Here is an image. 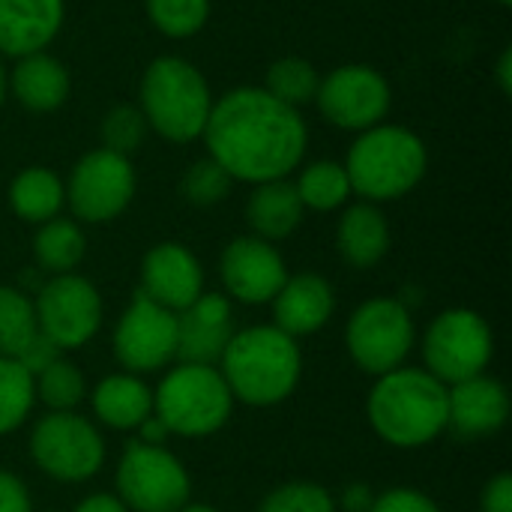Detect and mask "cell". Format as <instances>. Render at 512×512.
Here are the masks:
<instances>
[{
    "label": "cell",
    "instance_id": "1",
    "mask_svg": "<svg viewBox=\"0 0 512 512\" xmlns=\"http://www.w3.org/2000/svg\"><path fill=\"white\" fill-rule=\"evenodd\" d=\"M204 141L231 180L258 186L285 180L303 162L309 132L297 108L264 87H237L210 108Z\"/></svg>",
    "mask_w": 512,
    "mask_h": 512
},
{
    "label": "cell",
    "instance_id": "2",
    "mask_svg": "<svg viewBox=\"0 0 512 512\" xmlns=\"http://www.w3.org/2000/svg\"><path fill=\"white\" fill-rule=\"evenodd\" d=\"M372 432L396 450H420L447 432V387L426 369L399 366L381 378L366 399Z\"/></svg>",
    "mask_w": 512,
    "mask_h": 512
},
{
    "label": "cell",
    "instance_id": "3",
    "mask_svg": "<svg viewBox=\"0 0 512 512\" xmlns=\"http://www.w3.org/2000/svg\"><path fill=\"white\" fill-rule=\"evenodd\" d=\"M216 369L234 402L273 408L294 396L303 375V354L297 339L273 324H258L231 336Z\"/></svg>",
    "mask_w": 512,
    "mask_h": 512
},
{
    "label": "cell",
    "instance_id": "4",
    "mask_svg": "<svg viewBox=\"0 0 512 512\" xmlns=\"http://www.w3.org/2000/svg\"><path fill=\"white\" fill-rule=\"evenodd\" d=\"M429 165L426 144L417 132L405 126L378 123L357 135L348 150L345 174L351 180V192L363 201H396L417 189Z\"/></svg>",
    "mask_w": 512,
    "mask_h": 512
},
{
    "label": "cell",
    "instance_id": "5",
    "mask_svg": "<svg viewBox=\"0 0 512 512\" xmlns=\"http://www.w3.org/2000/svg\"><path fill=\"white\" fill-rule=\"evenodd\" d=\"M213 96L207 78L183 57H156L141 78V114L147 126L174 144L204 135Z\"/></svg>",
    "mask_w": 512,
    "mask_h": 512
},
{
    "label": "cell",
    "instance_id": "6",
    "mask_svg": "<svg viewBox=\"0 0 512 512\" xmlns=\"http://www.w3.org/2000/svg\"><path fill=\"white\" fill-rule=\"evenodd\" d=\"M234 411V396L216 366L177 363L153 390V414L177 438H210Z\"/></svg>",
    "mask_w": 512,
    "mask_h": 512
},
{
    "label": "cell",
    "instance_id": "7",
    "mask_svg": "<svg viewBox=\"0 0 512 512\" xmlns=\"http://www.w3.org/2000/svg\"><path fill=\"white\" fill-rule=\"evenodd\" d=\"M30 459L57 483H87L105 465V441L78 411H48L33 423Z\"/></svg>",
    "mask_w": 512,
    "mask_h": 512
},
{
    "label": "cell",
    "instance_id": "8",
    "mask_svg": "<svg viewBox=\"0 0 512 512\" xmlns=\"http://www.w3.org/2000/svg\"><path fill=\"white\" fill-rule=\"evenodd\" d=\"M492 357V327L474 309H447L423 333V369L444 387L483 375Z\"/></svg>",
    "mask_w": 512,
    "mask_h": 512
},
{
    "label": "cell",
    "instance_id": "9",
    "mask_svg": "<svg viewBox=\"0 0 512 512\" xmlns=\"http://www.w3.org/2000/svg\"><path fill=\"white\" fill-rule=\"evenodd\" d=\"M117 498L129 512H177L189 504L192 477L168 447L132 441L114 474Z\"/></svg>",
    "mask_w": 512,
    "mask_h": 512
},
{
    "label": "cell",
    "instance_id": "10",
    "mask_svg": "<svg viewBox=\"0 0 512 512\" xmlns=\"http://www.w3.org/2000/svg\"><path fill=\"white\" fill-rule=\"evenodd\" d=\"M345 345L354 366L366 375H387L405 366L414 348V321L402 300L372 297L360 303L345 330Z\"/></svg>",
    "mask_w": 512,
    "mask_h": 512
},
{
    "label": "cell",
    "instance_id": "11",
    "mask_svg": "<svg viewBox=\"0 0 512 512\" xmlns=\"http://www.w3.org/2000/svg\"><path fill=\"white\" fill-rule=\"evenodd\" d=\"M39 333L60 351L84 348L102 327V297L96 285L78 273L51 276L33 297Z\"/></svg>",
    "mask_w": 512,
    "mask_h": 512
},
{
    "label": "cell",
    "instance_id": "12",
    "mask_svg": "<svg viewBox=\"0 0 512 512\" xmlns=\"http://www.w3.org/2000/svg\"><path fill=\"white\" fill-rule=\"evenodd\" d=\"M66 204L75 219L87 225L117 219L135 195V168L126 156L105 147L81 156L69 174Z\"/></svg>",
    "mask_w": 512,
    "mask_h": 512
},
{
    "label": "cell",
    "instance_id": "13",
    "mask_svg": "<svg viewBox=\"0 0 512 512\" xmlns=\"http://www.w3.org/2000/svg\"><path fill=\"white\" fill-rule=\"evenodd\" d=\"M111 348L129 375L162 372L177 360V315L156 306L144 294H135L114 324Z\"/></svg>",
    "mask_w": 512,
    "mask_h": 512
},
{
    "label": "cell",
    "instance_id": "14",
    "mask_svg": "<svg viewBox=\"0 0 512 512\" xmlns=\"http://www.w3.org/2000/svg\"><path fill=\"white\" fill-rule=\"evenodd\" d=\"M315 102L333 126L366 132L387 117L390 84L378 69L363 63H348L333 69L327 78H321Z\"/></svg>",
    "mask_w": 512,
    "mask_h": 512
},
{
    "label": "cell",
    "instance_id": "15",
    "mask_svg": "<svg viewBox=\"0 0 512 512\" xmlns=\"http://www.w3.org/2000/svg\"><path fill=\"white\" fill-rule=\"evenodd\" d=\"M219 276L228 300L246 306H264L273 303V297L285 285L288 267L273 243L252 234V237H237L225 246L219 258Z\"/></svg>",
    "mask_w": 512,
    "mask_h": 512
},
{
    "label": "cell",
    "instance_id": "16",
    "mask_svg": "<svg viewBox=\"0 0 512 512\" xmlns=\"http://www.w3.org/2000/svg\"><path fill=\"white\" fill-rule=\"evenodd\" d=\"M510 420V393L489 372L447 387V432L459 441L498 435Z\"/></svg>",
    "mask_w": 512,
    "mask_h": 512
},
{
    "label": "cell",
    "instance_id": "17",
    "mask_svg": "<svg viewBox=\"0 0 512 512\" xmlns=\"http://www.w3.org/2000/svg\"><path fill=\"white\" fill-rule=\"evenodd\" d=\"M147 300L168 312H183L204 294V270L195 252L183 243H159L141 261V288Z\"/></svg>",
    "mask_w": 512,
    "mask_h": 512
},
{
    "label": "cell",
    "instance_id": "18",
    "mask_svg": "<svg viewBox=\"0 0 512 512\" xmlns=\"http://www.w3.org/2000/svg\"><path fill=\"white\" fill-rule=\"evenodd\" d=\"M234 333L231 300L225 294H201L177 312V363L216 366Z\"/></svg>",
    "mask_w": 512,
    "mask_h": 512
},
{
    "label": "cell",
    "instance_id": "19",
    "mask_svg": "<svg viewBox=\"0 0 512 512\" xmlns=\"http://www.w3.org/2000/svg\"><path fill=\"white\" fill-rule=\"evenodd\" d=\"M336 312L333 285L318 273H297L285 279L279 294L273 297V327L288 333L291 339L312 336L330 324Z\"/></svg>",
    "mask_w": 512,
    "mask_h": 512
},
{
    "label": "cell",
    "instance_id": "20",
    "mask_svg": "<svg viewBox=\"0 0 512 512\" xmlns=\"http://www.w3.org/2000/svg\"><path fill=\"white\" fill-rule=\"evenodd\" d=\"M63 27V0H0V54L27 57Z\"/></svg>",
    "mask_w": 512,
    "mask_h": 512
},
{
    "label": "cell",
    "instance_id": "21",
    "mask_svg": "<svg viewBox=\"0 0 512 512\" xmlns=\"http://www.w3.org/2000/svg\"><path fill=\"white\" fill-rule=\"evenodd\" d=\"M87 396L93 417L114 432H135L153 414V390L141 375H108Z\"/></svg>",
    "mask_w": 512,
    "mask_h": 512
},
{
    "label": "cell",
    "instance_id": "22",
    "mask_svg": "<svg viewBox=\"0 0 512 512\" xmlns=\"http://www.w3.org/2000/svg\"><path fill=\"white\" fill-rule=\"evenodd\" d=\"M336 249L357 270H369L384 261L390 252V222L381 207L369 201L345 207L336 225Z\"/></svg>",
    "mask_w": 512,
    "mask_h": 512
},
{
    "label": "cell",
    "instance_id": "23",
    "mask_svg": "<svg viewBox=\"0 0 512 512\" xmlns=\"http://www.w3.org/2000/svg\"><path fill=\"white\" fill-rule=\"evenodd\" d=\"M69 87L72 84H69L66 66L57 57L45 54V51L18 57V63L12 69V93H15V99L27 111H36V114L57 111L69 99Z\"/></svg>",
    "mask_w": 512,
    "mask_h": 512
},
{
    "label": "cell",
    "instance_id": "24",
    "mask_svg": "<svg viewBox=\"0 0 512 512\" xmlns=\"http://www.w3.org/2000/svg\"><path fill=\"white\" fill-rule=\"evenodd\" d=\"M303 213L306 210L300 204V195H297L294 183H288V180L258 183L246 201V222H249L252 234L267 243L291 237L300 228Z\"/></svg>",
    "mask_w": 512,
    "mask_h": 512
},
{
    "label": "cell",
    "instance_id": "25",
    "mask_svg": "<svg viewBox=\"0 0 512 512\" xmlns=\"http://www.w3.org/2000/svg\"><path fill=\"white\" fill-rule=\"evenodd\" d=\"M63 204H66V186L51 168H42V165L24 168L9 186L12 213L30 225H42L54 219Z\"/></svg>",
    "mask_w": 512,
    "mask_h": 512
},
{
    "label": "cell",
    "instance_id": "26",
    "mask_svg": "<svg viewBox=\"0 0 512 512\" xmlns=\"http://www.w3.org/2000/svg\"><path fill=\"white\" fill-rule=\"evenodd\" d=\"M87 252V237L81 231V225L75 219H48L39 225L36 237H33V255H36V264L51 273V276H60V273H72L81 258Z\"/></svg>",
    "mask_w": 512,
    "mask_h": 512
},
{
    "label": "cell",
    "instance_id": "27",
    "mask_svg": "<svg viewBox=\"0 0 512 512\" xmlns=\"http://www.w3.org/2000/svg\"><path fill=\"white\" fill-rule=\"evenodd\" d=\"M294 189L300 195L303 210H318V213L339 210L354 195L351 192V180L345 174V165L333 162V159H321V162L306 165L300 171Z\"/></svg>",
    "mask_w": 512,
    "mask_h": 512
},
{
    "label": "cell",
    "instance_id": "28",
    "mask_svg": "<svg viewBox=\"0 0 512 512\" xmlns=\"http://www.w3.org/2000/svg\"><path fill=\"white\" fill-rule=\"evenodd\" d=\"M39 333L33 300L9 285H0V357H18Z\"/></svg>",
    "mask_w": 512,
    "mask_h": 512
},
{
    "label": "cell",
    "instance_id": "29",
    "mask_svg": "<svg viewBox=\"0 0 512 512\" xmlns=\"http://www.w3.org/2000/svg\"><path fill=\"white\" fill-rule=\"evenodd\" d=\"M33 390H36V399L48 411H75L90 393L81 369L66 357H60L48 369H42L33 378Z\"/></svg>",
    "mask_w": 512,
    "mask_h": 512
},
{
    "label": "cell",
    "instance_id": "30",
    "mask_svg": "<svg viewBox=\"0 0 512 512\" xmlns=\"http://www.w3.org/2000/svg\"><path fill=\"white\" fill-rule=\"evenodd\" d=\"M36 405L33 378L21 369L18 360L0 357V435H9L27 423Z\"/></svg>",
    "mask_w": 512,
    "mask_h": 512
},
{
    "label": "cell",
    "instance_id": "31",
    "mask_svg": "<svg viewBox=\"0 0 512 512\" xmlns=\"http://www.w3.org/2000/svg\"><path fill=\"white\" fill-rule=\"evenodd\" d=\"M318 84H321L318 69L309 60H303V57H282V60H276L267 69V78H264V90L273 99H279V102H285L291 108L312 102L315 93H318Z\"/></svg>",
    "mask_w": 512,
    "mask_h": 512
},
{
    "label": "cell",
    "instance_id": "32",
    "mask_svg": "<svg viewBox=\"0 0 512 512\" xmlns=\"http://www.w3.org/2000/svg\"><path fill=\"white\" fill-rule=\"evenodd\" d=\"M210 0H147V18L171 39H186L207 24Z\"/></svg>",
    "mask_w": 512,
    "mask_h": 512
},
{
    "label": "cell",
    "instance_id": "33",
    "mask_svg": "<svg viewBox=\"0 0 512 512\" xmlns=\"http://www.w3.org/2000/svg\"><path fill=\"white\" fill-rule=\"evenodd\" d=\"M258 512H339L336 498L321 486L309 480H294L276 486L264 501Z\"/></svg>",
    "mask_w": 512,
    "mask_h": 512
},
{
    "label": "cell",
    "instance_id": "34",
    "mask_svg": "<svg viewBox=\"0 0 512 512\" xmlns=\"http://www.w3.org/2000/svg\"><path fill=\"white\" fill-rule=\"evenodd\" d=\"M102 135V147L111 153H120L129 159V153H135L147 135V120L141 114V108L135 105H114L99 126Z\"/></svg>",
    "mask_w": 512,
    "mask_h": 512
},
{
    "label": "cell",
    "instance_id": "35",
    "mask_svg": "<svg viewBox=\"0 0 512 512\" xmlns=\"http://www.w3.org/2000/svg\"><path fill=\"white\" fill-rule=\"evenodd\" d=\"M231 183L234 180L228 177V171L207 156V159H198L189 165V171L183 174L180 192L195 207H213L231 192Z\"/></svg>",
    "mask_w": 512,
    "mask_h": 512
},
{
    "label": "cell",
    "instance_id": "36",
    "mask_svg": "<svg viewBox=\"0 0 512 512\" xmlns=\"http://www.w3.org/2000/svg\"><path fill=\"white\" fill-rule=\"evenodd\" d=\"M369 512H441V507L420 489L396 486V489L375 495V504Z\"/></svg>",
    "mask_w": 512,
    "mask_h": 512
},
{
    "label": "cell",
    "instance_id": "37",
    "mask_svg": "<svg viewBox=\"0 0 512 512\" xmlns=\"http://www.w3.org/2000/svg\"><path fill=\"white\" fill-rule=\"evenodd\" d=\"M63 357V351L48 339V336H42V333H36L30 342H27V348L15 357L18 363H21V369L30 375V378H36L42 369H48L54 360H60Z\"/></svg>",
    "mask_w": 512,
    "mask_h": 512
},
{
    "label": "cell",
    "instance_id": "38",
    "mask_svg": "<svg viewBox=\"0 0 512 512\" xmlns=\"http://www.w3.org/2000/svg\"><path fill=\"white\" fill-rule=\"evenodd\" d=\"M0 512H33L27 486L3 468H0Z\"/></svg>",
    "mask_w": 512,
    "mask_h": 512
},
{
    "label": "cell",
    "instance_id": "39",
    "mask_svg": "<svg viewBox=\"0 0 512 512\" xmlns=\"http://www.w3.org/2000/svg\"><path fill=\"white\" fill-rule=\"evenodd\" d=\"M480 512H512V477L498 474L483 486Z\"/></svg>",
    "mask_w": 512,
    "mask_h": 512
},
{
    "label": "cell",
    "instance_id": "40",
    "mask_svg": "<svg viewBox=\"0 0 512 512\" xmlns=\"http://www.w3.org/2000/svg\"><path fill=\"white\" fill-rule=\"evenodd\" d=\"M375 504V495L366 483H354L342 492V498L336 501V507H342L345 512H369Z\"/></svg>",
    "mask_w": 512,
    "mask_h": 512
},
{
    "label": "cell",
    "instance_id": "41",
    "mask_svg": "<svg viewBox=\"0 0 512 512\" xmlns=\"http://www.w3.org/2000/svg\"><path fill=\"white\" fill-rule=\"evenodd\" d=\"M135 432H138V441H141V444H150V447H165L168 438H171L168 426H165L156 414H150Z\"/></svg>",
    "mask_w": 512,
    "mask_h": 512
},
{
    "label": "cell",
    "instance_id": "42",
    "mask_svg": "<svg viewBox=\"0 0 512 512\" xmlns=\"http://www.w3.org/2000/svg\"><path fill=\"white\" fill-rule=\"evenodd\" d=\"M72 512H129L117 495H90L81 504H75Z\"/></svg>",
    "mask_w": 512,
    "mask_h": 512
},
{
    "label": "cell",
    "instance_id": "43",
    "mask_svg": "<svg viewBox=\"0 0 512 512\" xmlns=\"http://www.w3.org/2000/svg\"><path fill=\"white\" fill-rule=\"evenodd\" d=\"M498 84H501V90H504V93H510L512 90V51L510 48H504V54H501V60H498Z\"/></svg>",
    "mask_w": 512,
    "mask_h": 512
},
{
    "label": "cell",
    "instance_id": "44",
    "mask_svg": "<svg viewBox=\"0 0 512 512\" xmlns=\"http://www.w3.org/2000/svg\"><path fill=\"white\" fill-rule=\"evenodd\" d=\"M177 512H219L216 507H210V504H186L183 510Z\"/></svg>",
    "mask_w": 512,
    "mask_h": 512
},
{
    "label": "cell",
    "instance_id": "45",
    "mask_svg": "<svg viewBox=\"0 0 512 512\" xmlns=\"http://www.w3.org/2000/svg\"><path fill=\"white\" fill-rule=\"evenodd\" d=\"M3 99H6V69L0 63V105H3Z\"/></svg>",
    "mask_w": 512,
    "mask_h": 512
},
{
    "label": "cell",
    "instance_id": "46",
    "mask_svg": "<svg viewBox=\"0 0 512 512\" xmlns=\"http://www.w3.org/2000/svg\"><path fill=\"white\" fill-rule=\"evenodd\" d=\"M498 3H501V6H510L512 0H498Z\"/></svg>",
    "mask_w": 512,
    "mask_h": 512
}]
</instances>
